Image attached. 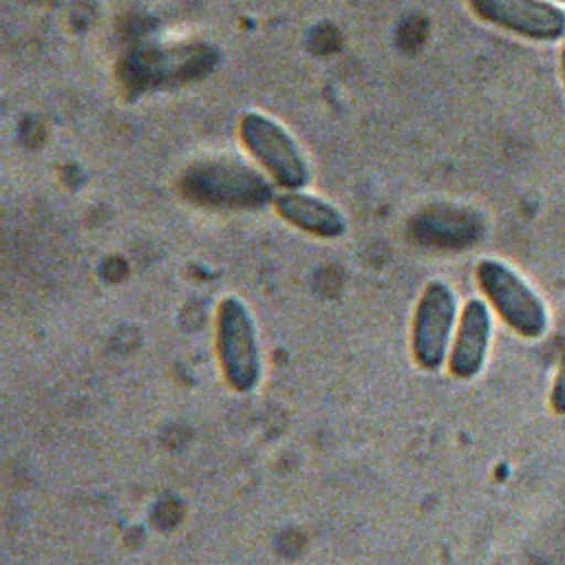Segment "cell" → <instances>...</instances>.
Returning a JSON list of instances; mask_svg holds the SVG:
<instances>
[{
  "mask_svg": "<svg viewBox=\"0 0 565 565\" xmlns=\"http://www.w3.org/2000/svg\"><path fill=\"white\" fill-rule=\"evenodd\" d=\"M475 278L494 311L514 333L525 340L545 335L550 327L545 302L508 263L497 258H481L477 263Z\"/></svg>",
  "mask_w": 565,
  "mask_h": 565,
  "instance_id": "1",
  "label": "cell"
},
{
  "mask_svg": "<svg viewBox=\"0 0 565 565\" xmlns=\"http://www.w3.org/2000/svg\"><path fill=\"white\" fill-rule=\"evenodd\" d=\"M238 135L245 150L282 190H302L311 170L294 135L274 117L247 110L238 119Z\"/></svg>",
  "mask_w": 565,
  "mask_h": 565,
  "instance_id": "2",
  "label": "cell"
},
{
  "mask_svg": "<svg viewBox=\"0 0 565 565\" xmlns=\"http://www.w3.org/2000/svg\"><path fill=\"white\" fill-rule=\"evenodd\" d=\"M216 344L227 382L241 393L252 391L260 377L258 340L252 313L236 296H227L218 305Z\"/></svg>",
  "mask_w": 565,
  "mask_h": 565,
  "instance_id": "3",
  "label": "cell"
},
{
  "mask_svg": "<svg viewBox=\"0 0 565 565\" xmlns=\"http://www.w3.org/2000/svg\"><path fill=\"white\" fill-rule=\"evenodd\" d=\"M468 7L481 22L530 42L565 38V9L552 0H468Z\"/></svg>",
  "mask_w": 565,
  "mask_h": 565,
  "instance_id": "4",
  "label": "cell"
},
{
  "mask_svg": "<svg viewBox=\"0 0 565 565\" xmlns=\"http://www.w3.org/2000/svg\"><path fill=\"white\" fill-rule=\"evenodd\" d=\"M457 318V300L444 280H430L419 296L413 320V353L422 369L437 371L446 358Z\"/></svg>",
  "mask_w": 565,
  "mask_h": 565,
  "instance_id": "5",
  "label": "cell"
},
{
  "mask_svg": "<svg viewBox=\"0 0 565 565\" xmlns=\"http://www.w3.org/2000/svg\"><path fill=\"white\" fill-rule=\"evenodd\" d=\"M490 335H492V318H490L488 305L479 298H470L463 305L455 347L450 353V371L457 377L470 380L483 369L486 353L490 347Z\"/></svg>",
  "mask_w": 565,
  "mask_h": 565,
  "instance_id": "6",
  "label": "cell"
},
{
  "mask_svg": "<svg viewBox=\"0 0 565 565\" xmlns=\"http://www.w3.org/2000/svg\"><path fill=\"white\" fill-rule=\"evenodd\" d=\"M276 212L289 225L318 238H338L347 232L344 214L322 196L305 190H282L274 199Z\"/></svg>",
  "mask_w": 565,
  "mask_h": 565,
  "instance_id": "7",
  "label": "cell"
},
{
  "mask_svg": "<svg viewBox=\"0 0 565 565\" xmlns=\"http://www.w3.org/2000/svg\"><path fill=\"white\" fill-rule=\"evenodd\" d=\"M550 406L556 415H565V358L561 362V369L554 377V386L550 393Z\"/></svg>",
  "mask_w": 565,
  "mask_h": 565,
  "instance_id": "8",
  "label": "cell"
},
{
  "mask_svg": "<svg viewBox=\"0 0 565 565\" xmlns=\"http://www.w3.org/2000/svg\"><path fill=\"white\" fill-rule=\"evenodd\" d=\"M561 73H563V86H565V38H563V49H561Z\"/></svg>",
  "mask_w": 565,
  "mask_h": 565,
  "instance_id": "9",
  "label": "cell"
},
{
  "mask_svg": "<svg viewBox=\"0 0 565 565\" xmlns=\"http://www.w3.org/2000/svg\"><path fill=\"white\" fill-rule=\"evenodd\" d=\"M552 2H556V4H565V0H552Z\"/></svg>",
  "mask_w": 565,
  "mask_h": 565,
  "instance_id": "10",
  "label": "cell"
}]
</instances>
